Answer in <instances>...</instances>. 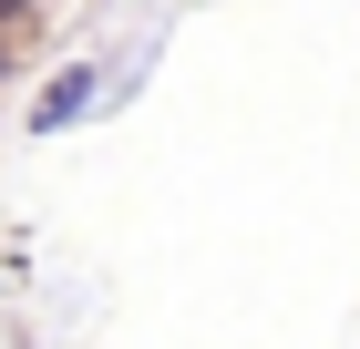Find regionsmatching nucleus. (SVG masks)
I'll return each mask as SVG.
<instances>
[{"label": "nucleus", "instance_id": "nucleus-2", "mask_svg": "<svg viewBox=\"0 0 360 349\" xmlns=\"http://www.w3.org/2000/svg\"><path fill=\"white\" fill-rule=\"evenodd\" d=\"M11 11H21V0H0V21H11Z\"/></svg>", "mask_w": 360, "mask_h": 349}, {"label": "nucleus", "instance_id": "nucleus-1", "mask_svg": "<svg viewBox=\"0 0 360 349\" xmlns=\"http://www.w3.org/2000/svg\"><path fill=\"white\" fill-rule=\"evenodd\" d=\"M93 93H103V62H62V72L31 93V134H72L93 113Z\"/></svg>", "mask_w": 360, "mask_h": 349}, {"label": "nucleus", "instance_id": "nucleus-3", "mask_svg": "<svg viewBox=\"0 0 360 349\" xmlns=\"http://www.w3.org/2000/svg\"><path fill=\"white\" fill-rule=\"evenodd\" d=\"M0 72H11V52H0Z\"/></svg>", "mask_w": 360, "mask_h": 349}]
</instances>
